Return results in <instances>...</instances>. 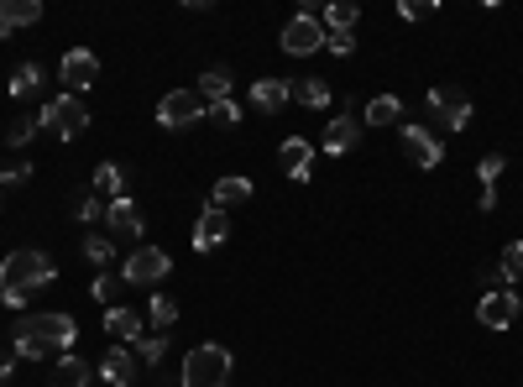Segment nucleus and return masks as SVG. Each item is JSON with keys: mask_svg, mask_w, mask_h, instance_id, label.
Here are the masks:
<instances>
[{"mask_svg": "<svg viewBox=\"0 0 523 387\" xmlns=\"http://www.w3.org/2000/svg\"><path fill=\"white\" fill-rule=\"evenodd\" d=\"M74 340H79L74 314H21L16 320V356H27V361L68 356Z\"/></svg>", "mask_w": 523, "mask_h": 387, "instance_id": "f257e3e1", "label": "nucleus"}, {"mask_svg": "<svg viewBox=\"0 0 523 387\" xmlns=\"http://www.w3.org/2000/svg\"><path fill=\"white\" fill-rule=\"evenodd\" d=\"M53 278H58L53 257H42L37 246H21V252H11L6 262H0V304L21 309L37 288H48Z\"/></svg>", "mask_w": 523, "mask_h": 387, "instance_id": "f03ea898", "label": "nucleus"}, {"mask_svg": "<svg viewBox=\"0 0 523 387\" xmlns=\"http://www.w3.org/2000/svg\"><path fill=\"white\" fill-rule=\"evenodd\" d=\"M231 367H236V356L215 346V340H204V346H194L184 356V387H225L231 382Z\"/></svg>", "mask_w": 523, "mask_h": 387, "instance_id": "7ed1b4c3", "label": "nucleus"}, {"mask_svg": "<svg viewBox=\"0 0 523 387\" xmlns=\"http://www.w3.org/2000/svg\"><path fill=\"white\" fill-rule=\"evenodd\" d=\"M37 126H48L53 136H63V142H74V136L89 126V110H84V100H79V95H58V100H48V105H42Z\"/></svg>", "mask_w": 523, "mask_h": 387, "instance_id": "20e7f679", "label": "nucleus"}, {"mask_svg": "<svg viewBox=\"0 0 523 387\" xmlns=\"http://www.w3.org/2000/svg\"><path fill=\"white\" fill-rule=\"evenodd\" d=\"M204 116H210V105L199 100V89H173V95H163V105H157V126H168V131L199 126Z\"/></svg>", "mask_w": 523, "mask_h": 387, "instance_id": "39448f33", "label": "nucleus"}, {"mask_svg": "<svg viewBox=\"0 0 523 387\" xmlns=\"http://www.w3.org/2000/svg\"><path fill=\"white\" fill-rule=\"evenodd\" d=\"M173 272V257L163 252V246H136V252L126 257V267H121V278L136 288V283H163Z\"/></svg>", "mask_w": 523, "mask_h": 387, "instance_id": "423d86ee", "label": "nucleus"}, {"mask_svg": "<svg viewBox=\"0 0 523 387\" xmlns=\"http://www.w3.org/2000/svg\"><path fill=\"white\" fill-rule=\"evenodd\" d=\"M429 116H435L445 131H466L471 126V100L461 95V89H450V84H435L429 89Z\"/></svg>", "mask_w": 523, "mask_h": 387, "instance_id": "0eeeda50", "label": "nucleus"}, {"mask_svg": "<svg viewBox=\"0 0 523 387\" xmlns=\"http://www.w3.org/2000/svg\"><path fill=\"white\" fill-rule=\"evenodd\" d=\"M325 48V27H320V16L314 11H299L283 27V53H293V58H309V53H320Z\"/></svg>", "mask_w": 523, "mask_h": 387, "instance_id": "6e6552de", "label": "nucleus"}, {"mask_svg": "<svg viewBox=\"0 0 523 387\" xmlns=\"http://www.w3.org/2000/svg\"><path fill=\"white\" fill-rule=\"evenodd\" d=\"M518 293L513 288H492V293H482V304H476V320H482L487 330H513L518 325Z\"/></svg>", "mask_w": 523, "mask_h": 387, "instance_id": "1a4fd4ad", "label": "nucleus"}, {"mask_svg": "<svg viewBox=\"0 0 523 387\" xmlns=\"http://www.w3.org/2000/svg\"><path fill=\"white\" fill-rule=\"evenodd\" d=\"M58 74L68 84V95H84V89H95V79H100V58L89 48H68L63 63H58Z\"/></svg>", "mask_w": 523, "mask_h": 387, "instance_id": "9d476101", "label": "nucleus"}, {"mask_svg": "<svg viewBox=\"0 0 523 387\" xmlns=\"http://www.w3.org/2000/svg\"><path fill=\"white\" fill-rule=\"evenodd\" d=\"M403 157L414 168H440V157H445V142L429 126H403Z\"/></svg>", "mask_w": 523, "mask_h": 387, "instance_id": "9b49d317", "label": "nucleus"}, {"mask_svg": "<svg viewBox=\"0 0 523 387\" xmlns=\"http://www.w3.org/2000/svg\"><path fill=\"white\" fill-rule=\"evenodd\" d=\"M225 241H231V215L215 210V204H204L199 220H194V252H220Z\"/></svg>", "mask_w": 523, "mask_h": 387, "instance_id": "f8f14e48", "label": "nucleus"}, {"mask_svg": "<svg viewBox=\"0 0 523 387\" xmlns=\"http://www.w3.org/2000/svg\"><path fill=\"white\" fill-rule=\"evenodd\" d=\"M105 225H110V236H121V241H142V231H147V220H142V210H136L131 199L105 204Z\"/></svg>", "mask_w": 523, "mask_h": 387, "instance_id": "ddd939ff", "label": "nucleus"}, {"mask_svg": "<svg viewBox=\"0 0 523 387\" xmlns=\"http://www.w3.org/2000/svg\"><path fill=\"white\" fill-rule=\"evenodd\" d=\"M278 163H283V173L293 178V184H309V173H314V147L304 142V136H288V142L278 147Z\"/></svg>", "mask_w": 523, "mask_h": 387, "instance_id": "4468645a", "label": "nucleus"}, {"mask_svg": "<svg viewBox=\"0 0 523 387\" xmlns=\"http://www.w3.org/2000/svg\"><path fill=\"white\" fill-rule=\"evenodd\" d=\"M288 100H293V79H257L252 84V105L262 110V116H278Z\"/></svg>", "mask_w": 523, "mask_h": 387, "instance_id": "2eb2a0df", "label": "nucleus"}, {"mask_svg": "<svg viewBox=\"0 0 523 387\" xmlns=\"http://www.w3.org/2000/svg\"><path fill=\"white\" fill-rule=\"evenodd\" d=\"M320 142H325V152H351L356 142H361V121L351 116V110H346V116H335L330 126H325V136H320Z\"/></svg>", "mask_w": 523, "mask_h": 387, "instance_id": "dca6fc26", "label": "nucleus"}, {"mask_svg": "<svg viewBox=\"0 0 523 387\" xmlns=\"http://www.w3.org/2000/svg\"><path fill=\"white\" fill-rule=\"evenodd\" d=\"M42 21V6L37 0H0V32H21V27H37Z\"/></svg>", "mask_w": 523, "mask_h": 387, "instance_id": "f3484780", "label": "nucleus"}, {"mask_svg": "<svg viewBox=\"0 0 523 387\" xmlns=\"http://www.w3.org/2000/svg\"><path fill=\"white\" fill-rule=\"evenodd\" d=\"M100 377H105L110 387H131V382H136V356H131L126 346L105 351V356H100Z\"/></svg>", "mask_w": 523, "mask_h": 387, "instance_id": "a211bd4d", "label": "nucleus"}, {"mask_svg": "<svg viewBox=\"0 0 523 387\" xmlns=\"http://www.w3.org/2000/svg\"><path fill=\"white\" fill-rule=\"evenodd\" d=\"M95 194L100 204H116V199H126V173H121V163H100L95 168Z\"/></svg>", "mask_w": 523, "mask_h": 387, "instance_id": "6ab92c4d", "label": "nucleus"}, {"mask_svg": "<svg viewBox=\"0 0 523 387\" xmlns=\"http://www.w3.org/2000/svg\"><path fill=\"white\" fill-rule=\"evenodd\" d=\"M246 199H252V178H220V184H215V194H210V204H215V210H236V204H246Z\"/></svg>", "mask_w": 523, "mask_h": 387, "instance_id": "aec40b11", "label": "nucleus"}, {"mask_svg": "<svg viewBox=\"0 0 523 387\" xmlns=\"http://www.w3.org/2000/svg\"><path fill=\"white\" fill-rule=\"evenodd\" d=\"M105 330L121 340V346H136V340H142V314L136 309H110L105 314Z\"/></svg>", "mask_w": 523, "mask_h": 387, "instance_id": "412c9836", "label": "nucleus"}, {"mask_svg": "<svg viewBox=\"0 0 523 387\" xmlns=\"http://www.w3.org/2000/svg\"><path fill=\"white\" fill-rule=\"evenodd\" d=\"M48 387H89V361H79V356H58Z\"/></svg>", "mask_w": 523, "mask_h": 387, "instance_id": "4be33fe9", "label": "nucleus"}, {"mask_svg": "<svg viewBox=\"0 0 523 387\" xmlns=\"http://www.w3.org/2000/svg\"><path fill=\"white\" fill-rule=\"evenodd\" d=\"M199 100L204 105L231 100V74H225V68H204V74H199Z\"/></svg>", "mask_w": 523, "mask_h": 387, "instance_id": "5701e85b", "label": "nucleus"}, {"mask_svg": "<svg viewBox=\"0 0 523 387\" xmlns=\"http://www.w3.org/2000/svg\"><path fill=\"white\" fill-rule=\"evenodd\" d=\"M393 121H403V100L398 95H377L367 105V126H393Z\"/></svg>", "mask_w": 523, "mask_h": 387, "instance_id": "b1692460", "label": "nucleus"}, {"mask_svg": "<svg viewBox=\"0 0 523 387\" xmlns=\"http://www.w3.org/2000/svg\"><path fill=\"white\" fill-rule=\"evenodd\" d=\"M37 89H42V68L37 63H21L11 74V100H32Z\"/></svg>", "mask_w": 523, "mask_h": 387, "instance_id": "393cba45", "label": "nucleus"}, {"mask_svg": "<svg viewBox=\"0 0 523 387\" xmlns=\"http://www.w3.org/2000/svg\"><path fill=\"white\" fill-rule=\"evenodd\" d=\"M330 21V32H351L356 21H361V6H351V0H330V6L320 11Z\"/></svg>", "mask_w": 523, "mask_h": 387, "instance_id": "a878e982", "label": "nucleus"}, {"mask_svg": "<svg viewBox=\"0 0 523 387\" xmlns=\"http://www.w3.org/2000/svg\"><path fill=\"white\" fill-rule=\"evenodd\" d=\"M293 100L309 105V110H325L330 105V84L325 79H304V84H293Z\"/></svg>", "mask_w": 523, "mask_h": 387, "instance_id": "bb28decb", "label": "nucleus"}, {"mask_svg": "<svg viewBox=\"0 0 523 387\" xmlns=\"http://www.w3.org/2000/svg\"><path fill=\"white\" fill-rule=\"evenodd\" d=\"M503 278H508V288L523 283V241H508L503 246Z\"/></svg>", "mask_w": 523, "mask_h": 387, "instance_id": "cd10ccee", "label": "nucleus"}, {"mask_svg": "<svg viewBox=\"0 0 523 387\" xmlns=\"http://www.w3.org/2000/svg\"><path fill=\"white\" fill-rule=\"evenodd\" d=\"M136 356H142L147 367H157V361L168 356V335H142V340H136Z\"/></svg>", "mask_w": 523, "mask_h": 387, "instance_id": "c85d7f7f", "label": "nucleus"}, {"mask_svg": "<svg viewBox=\"0 0 523 387\" xmlns=\"http://www.w3.org/2000/svg\"><path fill=\"white\" fill-rule=\"evenodd\" d=\"M147 320H152L157 330H168V325L178 320V304L168 299V293H157V299H152V309H147Z\"/></svg>", "mask_w": 523, "mask_h": 387, "instance_id": "c756f323", "label": "nucleus"}, {"mask_svg": "<svg viewBox=\"0 0 523 387\" xmlns=\"http://www.w3.org/2000/svg\"><path fill=\"white\" fill-rule=\"evenodd\" d=\"M84 257L95 262V267H105L110 257H116V246H110L105 236H84Z\"/></svg>", "mask_w": 523, "mask_h": 387, "instance_id": "7c9ffc66", "label": "nucleus"}, {"mask_svg": "<svg viewBox=\"0 0 523 387\" xmlns=\"http://www.w3.org/2000/svg\"><path fill=\"white\" fill-rule=\"evenodd\" d=\"M503 168H508V163H503V152H487V157H482V168H476V173H482V189H497Z\"/></svg>", "mask_w": 523, "mask_h": 387, "instance_id": "2f4dec72", "label": "nucleus"}, {"mask_svg": "<svg viewBox=\"0 0 523 387\" xmlns=\"http://www.w3.org/2000/svg\"><path fill=\"white\" fill-rule=\"evenodd\" d=\"M210 121H220V126H241V105H236V100H215V105H210Z\"/></svg>", "mask_w": 523, "mask_h": 387, "instance_id": "473e14b6", "label": "nucleus"}, {"mask_svg": "<svg viewBox=\"0 0 523 387\" xmlns=\"http://www.w3.org/2000/svg\"><path fill=\"white\" fill-rule=\"evenodd\" d=\"M32 178V163H16V168H0V189H21Z\"/></svg>", "mask_w": 523, "mask_h": 387, "instance_id": "72a5a7b5", "label": "nucleus"}, {"mask_svg": "<svg viewBox=\"0 0 523 387\" xmlns=\"http://www.w3.org/2000/svg\"><path fill=\"white\" fill-rule=\"evenodd\" d=\"M325 48H330L335 58H351V53H356V37H351V32H330Z\"/></svg>", "mask_w": 523, "mask_h": 387, "instance_id": "f704fd0d", "label": "nucleus"}, {"mask_svg": "<svg viewBox=\"0 0 523 387\" xmlns=\"http://www.w3.org/2000/svg\"><path fill=\"white\" fill-rule=\"evenodd\" d=\"M6 136H11V147H27L32 136H37V121H27V116H21V121H11V131H6Z\"/></svg>", "mask_w": 523, "mask_h": 387, "instance_id": "c9c22d12", "label": "nucleus"}, {"mask_svg": "<svg viewBox=\"0 0 523 387\" xmlns=\"http://www.w3.org/2000/svg\"><path fill=\"white\" fill-rule=\"evenodd\" d=\"M403 21H429V16H435V0H429V6H424V0H403Z\"/></svg>", "mask_w": 523, "mask_h": 387, "instance_id": "e433bc0d", "label": "nucleus"}, {"mask_svg": "<svg viewBox=\"0 0 523 387\" xmlns=\"http://www.w3.org/2000/svg\"><path fill=\"white\" fill-rule=\"evenodd\" d=\"M89 293H95V299H100V304H110V299H116V283H110V278H105V272H100V278H95V283H89Z\"/></svg>", "mask_w": 523, "mask_h": 387, "instance_id": "4c0bfd02", "label": "nucleus"}, {"mask_svg": "<svg viewBox=\"0 0 523 387\" xmlns=\"http://www.w3.org/2000/svg\"><path fill=\"white\" fill-rule=\"evenodd\" d=\"M95 215H105V204H100L95 194H84V199H79V220H95Z\"/></svg>", "mask_w": 523, "mask_h": 387, "instance_id": "58836bf2", "label": "nucleus"}, {"mask_svg": "<svg viewBox=\"0 0 523 387\" xmlns=\"http://www.w3.org/2000/svg\"><path fill=\"white\" fill-rule=\"evenodd\" d=\"M6 377H11V356H6V351H0V382H6Z\"/></svg>", "mask_w": 523, "mask_h": 387, "instance_id": "ea45409f", "label": "nucleus"}]
</instances>
